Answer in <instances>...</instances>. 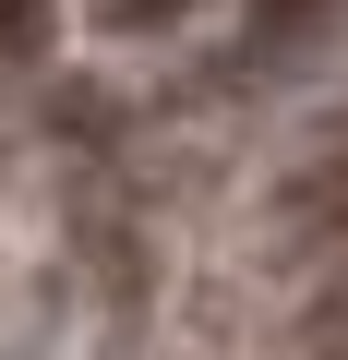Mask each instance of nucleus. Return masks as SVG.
Returning a JSON list of instances; mask_svg holds the SVG:
<instances>
[{"instance_id":"nucleus-1","label":"nucleus","mask_w":348,"mask_h":360,"mask_svg":"<svg viewBox=\"0 0 348 360\" xmlns=\"http://www.w3.org/2000/svg\"><path fill=\"white\" fill-rule=\"evenodd\" d=\"M276 217H288V229H324V240H348V132H336V144H324V156L288 180V193H276Z\"/></svg>"},{"instance_id":"nucleus-2","label":"nucleus","mask_w":348,"mask_h":360,"mask_svg":"<svg viewBox=\"0 0 348 360\" xmlns=\"http://www.w3.org/2000/svg\"><path fill=\"white\" fill-rule=\"evenodd\" d=\"M49 49V0H0V72H25Z\"/></svg>"},{"instance_id":"nucleus-3","label":"nucleus","mask_w":348,"mask_h":360,"mask_svg":"<svg viewBox=\"0 0 348 360\" xmlns=\"http://www.w3.org/2000/svg\"><path fill=\"white\" fill-rule=\"evenodd\" d=\"M181 13H193V0H96V25H108V37H168Z\"/></svg>"},{"instance_id":"nucleus-4","label":"nucleus","mask_w":348,"mask_h":360,"mask_svg":"<svg viewBox=\"0 0 348 360\" xmlns=\"http://www.w3.org/2000/svg\"><path fill=\"white\" fill-rule=\"evenodd\" d=\"M312 25H324V0H252V49H288Z\"/></svg>"}]
</instances>
